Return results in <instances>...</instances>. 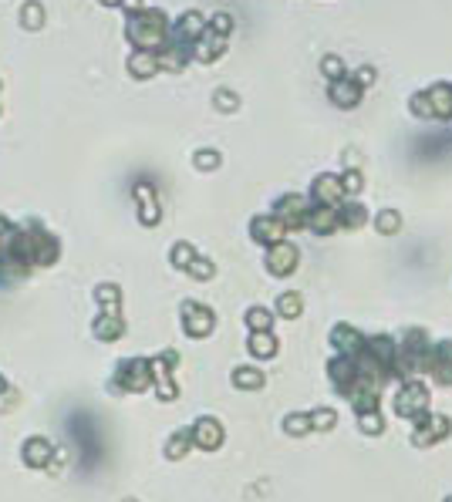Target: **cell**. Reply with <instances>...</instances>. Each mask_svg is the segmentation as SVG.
I'll list each match as a JSON object with an SVG mask.
<instances>
[{
    "label": "cell",
    "instance_id": "cell-1",
    "mask_svg": "<svg viewBox=\"0 0 452 502\" xmlns=\"http://www.w3.org/2000/svg\"><path fill=\"white\" fill-rule=\"evenodd\" d=\"M156 384V371H152V361H142V357H132L118 367V381L111 384V391H145Z\"/></svg>",
    "mask_w": 452,
    "mask_h": 502
},
{
    "label": "cell",
    "instance_id": "cell-2",
    "mask_svg": "<svg viewBox=\"0 0 452 502\" xmlns=\"http://www.w3.org/2000/svg\"><path fill=\"white\" fill-rule=\"evenodd\" d=\"M415 422V435H412V441L419 445V448H429L432 441L446 439L449 435V418H442V415H429V411H422V415H415L412 418Z\"/></svg>",
    "mask_w": 452,
    "mask_h": 502
},
{
    "label": "cell",
    "instance_id": "cell-3",
    "mask_svg": "<svg viewBox=\"0 0 452 502\" xmlns=\"http://www.w3.org/2000/svg\"><path fill=\"white\" fill-rule=\"evenodd\" d=\"M422 411H429V391L422 388L419 381H405V388L395 395V415L415 418Z\"/></svg>",
    "mask_w": 452,
    "mask_h": 502
},
{
    "label": "cell",
    "instance_id": "cell-4",
    "mask_svg": "<svg viewBox=\"0 0 452 502\" xmlns=\"http://www.w3.org/2000/svg\"><path fill=\"white\" fill-rule=\"evenodd\" d=\"M193 445H200L206 452H216L219 445H223V425H219L216 418H200L193 425Z\"/></svg>",
    "mask_w": 452,
    "mask_h": 502
},
{
    "label": "cell",
    "instance_id": "cell-5",
    "mask_svg": "<svg viewBox=\"0 0 452 502\" xmlns=\"http://www.w3.org/2000/svg\"><path fill=\"white\" fill-rule=\"evenodd\" d=\"M183 320H186L189 337H206L213 331V314L200 304H183Z\"/></svg>",
    "mask_w": 452,
    "mask_h": 502
},
{
    "label": "cell",
    "instance_id": "cell-6",
    "mask_svg": "<svg viewBox=\"0 0 452 502\" xmlns=\"http://www.w3.org/2000/svg\"><path fill=\"white\" fill-rule=\"evenodd\" d=\"M429 371L436 374V381L452 384V344H439L429 350Z\"/></svg>",
    "mask_w": 452,
    "mask_h": 502
},
{
    "label": "cell",
    "instance_id": "cell-7",
    "mask_svg": "<svg viewBox=\"0 0 452 502\" xmlns=\"http://www.w3.org/2000/svg\"><path fill=\"white\" fill-rule=\"evenodd\" d=\"M51 458H54V448H51V441L47 439H28L24 441V462H28L31 469H44V465H51Z\"/></svg>",
    "mask_w": 452,
    "mask_h": 502
},
{
    "label": "cell",
    "instance_id": "cell-8",
    "mask_svg": "<svg viewBox=\"0 0 452 502\" xmlns=\"http://www.w3.org/2000/svg\"><path fill=\"white\" fill-rule=\"evenodd\" d=\"M294 263H297V250L287 243L274 246V250L267 253V267H270V274H277V276H287L294 270Z\"/></svg>",
    "mask_w": 452,
    "mask_h": 502
},
{
    "label": "cell",
    "instance_id": "cell-9",
    "mask_svg": "<svg viewBox=\"0 0 452 502\" xmlns=\"http://www.w3.org/2000/svg\"><path fill=\"white\" fill-rule=\"evenodd\" d=\"M331 341H334V348L341 350V354H361V348H365V341H361V334L355 331V327H348V324H341V327H334L331 331Z\"/></svg>",
    "mask_w": 452,
    "mask_h": 502
},
{
    "label": "cell",
    "instance_id": "cell-10",
    "mask_svg": "<svg viewBox=\"0 0 452 502\" xmlns=\"http://www.w3.org/2000/svg\"><path fill=\"white\" fill-rule=\"evenodd\" d=\"M250 350L257 357H274L277 354V337L270 334V331H253L250 334Z\"/></svg>",
    "mask_w": 452,
    "mask_h": 502
},
{
    "label": "cell",
    "instance_id": "cell-11",
    "mask_svg": "<svg viewBox=\"0 0 452 502\" xmlns=\"http://www.w3.org/2000/svg\"><path fill=\"white\" fill-rule=\"evenodd\" d=\"M193 448V428H179V431H172L169 445H166V455L169 458H183Z\"/></svg>",
    "mask_w": 452,
    "mask_h": 502
},
{
    "label": "cell",
    "instance_id": "cell-12",
    "mask_svg": "<svg viewBox=\"0 0 452 502\" xmlns=\"http://www.w3.org/2000/svg\"><path fill=\"white\" fill-rule=\"evenodd\" d=\"M233 384L240 391H257V388H264V374H260L257 367H236Z\"/></svg>",
    "mask_w": 452,
    "mask_h": 502
},
{
    "label": "cell",
    "instance_id": "cell-13",
    "mask_svg": "<svg viewBox=\"0 0 452 502\" xmlns=\"http://www.w3.org/2000/svg\"><path fill=\"white\" fill-rule=\"evenodd\" d=\"M122 320L111 317V314L98 317V324H94V337H102V341H115V337H122Z\"/></svg>",
    "mask_w": 452,
    "mask_h": 502
},
{
    "label": "cell",
    "instance_id": "cell-14",
    "mask_svg": "<svg viewBox=\"0 0 452 502\" xmlns=\"http://www.w3.org/2000/svg\"><path fill=\"white\" fill-rule=\"evenodd\" d=\"M429 98L436 102L439 115H452V85H442V88H432Z\"/></svg>",
    "mask_w": 452,
    "mask_h": 502
},
{
    "label": "cell",
    "instance_id": "cell-15",
    "mask_svg": "<svg viewBox=\"0 0 452 502\" xmlns=\"http://www.w3.org/2000/svg\"><path fill=\"white\" fill-rule=\"evenodd\" d=\"M358 425H361L365 435H381V425H385V422H381V415H378V408H374V411H361Z\"/></svg>",
    "mask_w": 452,
    "mask_h": 502
},
{
    "label": "cell",
    "instance_id": "cell-16",
    "mask_svg": "<svg viewBox=\"0 0 452 502\" xmlns=\"http://www.w3.org/2000/svg\"><path fill=\"white\" fill-rule=\"evenodd\" d=\"M283 431H287V435H304V431H311V415H291V418L283 422Z\"/></svg>",
    "mask_w": 452,
    "mask_h": 502
},
{
    "label": "cell",
    "instance_id": "cell-17",
    "mask_svg": "<svg viewBox=\"0 0 452 502\" xmlns=\"http://www.w3.org/2000/svg\"><path fill=\"white\" fill-rule=\"evenodd\" d=\"M334 422H338V415L331 408H321L311 415V428L314 431H328V428H334Z\"/></svg>",
    "mask_w": 452,
    "mask_h": 502
},
{
    "label": "cell",
    "instance_id": "cell-18",
    "mask_svg": "<svg viewBox=\"0 0 452 502\" xmlns=\"http://www.w3.org/2000/svg\"><path fill=\"white\" fill-rule=\"evenodd\" d=\"M277 310H281V317H297L300 314V293H283L277 300Z\"/></svg>",
    "mask_w": 452,
    "mask_h": 502
},
{
    "label": "cell",
    "instance_id": "cell-19",
    "mask_svg": "<svg viewBox=\"0 0 452 502\" xmlns=\"http://www.w3.org/2000/svg\"><path fill=\"white\" fill-rule=\"evenodd\" d=\"M253 233L264 240V243H270L277 233H281V223H270V219H260V223H253Z\"/></svg>",
    "mask_w": 452,
    "mask_h": 502
},
{
    "label": "cell",
    "instance_id": "cell-20",
    "mask_svg": "<svg viewBox=\"0 0 452 502\" xmlns=\"http://www.w3.org/2000/svg\"><path fill=\"white\" fill-rule=\"evenodd\" d=\"M247 324H250V331H270V314L257 307V310L247 314Z\"/></svg>",
    "mask_w": 452,
    "mask_h": 502
},
{
    "label": "cell",
    "instance_id": "cell-21",
    "mask_svg": "<svg viewBox=\"0 0 452 502\" xmlns=\"http://www.w3.org/2000/svg\"><path fill=\"white\" fill-rule=\"evenodd\" d=\"M378 229H381V233H395V229H398V216H395V213H381V219H378Z\"/></svg>",
    "mask_w": 452,
    "mask_h": 502
},
{
    "label": "cell",
    "instance_id": "cell-22",
    "mask_svg": "<svg viewBox=\"0 0 452 502\" xmlns=\"http://www.w3.org/2000/svg\"><path fill=\"white\" fill-rule=\"evenodd\" d=\"M189 274H193V276H203V280H209V276H213V267H209V263H206V259H196V263H193V270H189Z\"/></svg>",
    "mask_w": 452,
    "mask_h": 502
},
{
    "label": "cell",
    "instance_id": "cell-23",
    "mask_svg": "<svg viewBox=\"0 0 452 502\" xmlns=\"http://www.w3.org/2000/svg\"><path fill=\"white\" fill-rule=\"evenodd\" d=\"M115 297H118V290L115 287H98V300H102V304H115Z\"/></svg>",
    "mask_w": 452,
    "mask_h": 502
},
{
    "label": "cell",
    "instance_id": "cell-24",
    "mask_svg": "<svg viewBox=\"0 0 452 502\" xmlns=\"http://www.w3.org/2000/svg\"><path fill=\"white\" fill-rule=\"evenodd\" d=\"M189 259H193V250H189V246H179V250H176V263L183 267V263H189Z\"/></svg>",
    "mask_w": 452,
    "mask_h": 502
},
{
    "label": "cell",
    "instance_id": "cell-25",
    "mask_svg": "<svg viewBox=\"0 0 452 502\" xmlns=\"http://www.w3.org/2000/svg\"><path fill=\"white\" fill-rule=\"evenodd\" d=\"M4 388H7V384H4V381H0V391H4Z\"/></svg>",
    "mask_w": 452,
    "mask_h": 502
},
{
    "label": "cell",
    "instance_id": "cell-26",
    "mask_svg": "<svg viewBox=\"0 0 452 502\" xmlns=\"http://www.w3.org/2000/svg\"><path fill=\"white\" fill-rule=\"evenodd\" d=\"M446 502H452V499H446Z\"/></svg>",
    "mask_w": 452,
    "mask_h": 502
},
{
    "label": "cell",
    "instance_id": "cell-27",
    "mask_svg": "<svg viewBox=\"0 0 452 502\" xmlns=\"http://www.w3.org/2000/svg\"><path fill=\"white\" fill-rule=\"evenodd\" d=\"M128 502H132V499H128Z\"/></svg>",
    "mask_w": 452,
    "mask_h": 502
}]
</instances>
